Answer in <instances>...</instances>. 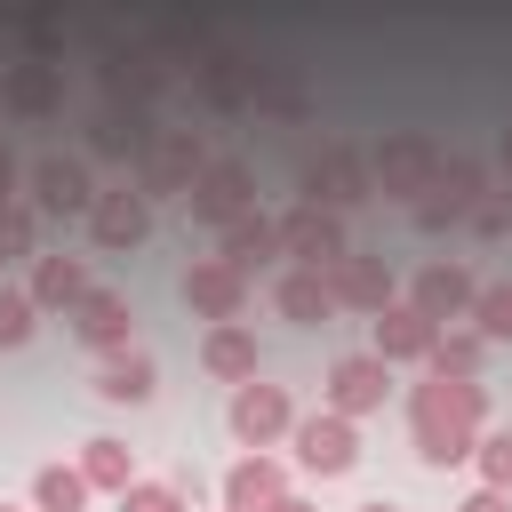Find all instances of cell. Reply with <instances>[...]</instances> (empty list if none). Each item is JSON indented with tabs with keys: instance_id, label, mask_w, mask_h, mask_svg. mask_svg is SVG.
I'll list each match as a JSON object with an SVG mask.
<instances>
[{
	"instance_id": "28",
	"label": "cell",
	"mask_w": 512,
	"mask_h": 512,
	"mask_svg": "<svg viewBox=\"0 0 512 512\" xmlns=\"http://www.w3.org/2000/svg\"><path fill=\"white\" fill-rule=\"evenodd\" d=\"M160 392V368L144 360V352H120V360H104V376H96V400H112V408H144Z\"/></svg>"
},
{
	"instance_id": "25",
	"label": "cell",
	"mask_w": 512,
	"mask_h": 512,
	"mask_svg": "<svg viewBox=\"0 0 512 512\" xmlns=\"http://www.w3.org/2000/svg\"><path fill=\"white\" fill-rule=\"evenodd\" d=\"M216 256H224V264H232V272L248 280L256 264H272V256H280V224H272L264 208H248L240 224H224V248H216Z\"/></svg>"
},
{
	"instance_id": "30",
	"label": "cell",
	"mask_w": 512,
	"mask_h": 512,
	"mask_svg": "<svg viewBox=\"0 0 512 512\" xmlns=\"http://www.w3.org/2000/svg\"><path fill=\"white\" fill-rule=\"evenodd\" d=\"M32 512H88L80 464H40V472H32Z\"/></svg>"
},
{
	"instance_id": "2",
	"label": "cell",
	"mask_w": 512,
	"mask_h": 512,
	"mask_svg": "<svg viewBox=\"0 0 512 512\" xmlns=\"http://www.w3.org/2000/svg\"><path fill=\"white\" fill-rule=\"evenodd\" d=\"M200 168H208V144H200V128H160L152 144H144V160L128 168V192L152 208V200H184L192 184H200Z\"/></svg>"
},
{
	"instance_id": "26",
	"label": "cell",
	"mask_w": 512,
	"mask_h": 512,
	"mask_svg": "<svg viewBox=\"0 0 512 512\" xmlns=\"http://www.w3.org/2000/svg\"><path fill=\"white\" fill-rule=\"evenodd\" d=\"M200 368H208L216 384H232V392H240V384H256V336H248L240 320H232V328H208Z\"/></svg>"
},
{
	"instance_id": "7",
	"label": "cell",
	"mask_w": 512,
	"mask_h": 512,
	"mask_svg": "<svg viewBox=\"0 0 512 512\" xmlns=\"http://www.w3.org/2000/svg\"><path fill=\"white\" fill-rule=\"evenodd\" d=\"M280 224V256H296V272H336L344 256H352V240H344V216H328V208H288V216H272Z\"/></svg>"
},
{
	"instance_id": "16",
	"label": "cell",
	"mask_w": 512,
	"mask_h": 512,
	"mask_svg": "<svg viewBox=\"0 0 512 512\" xmlns=\"http://www.w3.org/2000/svg\"><path fill=\"white\" fill-rule=\"evenodd\" d=\"M384 392H392V368L376 360V352H344L336 368H328V416H368V408H384Z\"/></svg>"
},
{
	"instance_id": "6",
	"label": "cell",
	"mask_w": 512,
	"mask_h": 512,
	"mask_svg": "<svg viewBox=\"0 0 512 512\" xmlns=\"http://www.w3.org/2000/svg\"><path fill=\"white\" fill-rule=\"evenodd\" d=\"M168 80H176V64H168L152 40H104V88H112V104L152 112V104L168 96Z\"/></svg>"
},
{
	"instance_id": "36",
	"label": "cell",
	"mask_w": 512,
	"mask_h": 512,
	"mask_svg": "<svg viewBox=\"0 0 512 512\" xmlns=\"http://www.w3.org/2000/svg\"><path fill=\"white\" fill-rule=\"evenodd\" d=\"M120 512H192V496H184L176 480H136V488L120 496Z\"/></svg>"
},
{
	"instance_id": "23",
	"label": "cell",
	"mask_w": 512,
	"mask_h": 512,
	"mask_svg": "<svg viewBox=\"0 0 512 512\" xmlns=\"http://www.w3.org/2000/svg\"><path fill=\"white\" fill-rule=\"evenodd\" d=\"M88 288H96V280H88V264H80V256H32V288H24V296H32V312H72Z\"/></svg>"
},
{
	"instance_id": "41",
	"label": "cell",
	"mask_w": 512,
	"mask_h": 512,
	"mask_svg": "<svg viewBox=\"0 0 512 512\" xmlns=\"http://www.w3.org/2000/svg\"><path fill=\"white\" fill-rule=\"evenodd\" d=\"M496 168H504V184H512V120H504V136H496Z\"/></svg>"
},
{
	"instance_id": "39",
	"label": "cell",
	"mask_w": 512,
	"mask_h": 512,
	"mask_svg": "<svg viewBox=\"0 0 512 512\" xmlns=\"http://www.w3.org/2000/svg\"><path fill=\"white\" fill-rule=\"evenodd\" d=\"M456 512H512V496H496V488H472Z\"/></svg>"
},
{
	"instance_id": "31",
	"label": "cell",
	"mask_w": 512,
	"mask_h": 512,
	"mask_svg": "<svg viewBox=\"0 0 512 512\" xmlns=\"http://www.w3.org/2000/svg\"><path fill=\"white\" fill-rule=\"evenodd\" d=\"M472 336L480 344H512V280H488L472 296Z\"/></svg>"
},
{
	"instance_id": "42",
	"label": "cell",
	"mask_w": 512,
	"mask_h": 512,
	"mask_svg": "<svg viewBox=\"0 0 512 512\" xmlns=\"http://www.w3.org/2000/svg\"><path fill=\"white\" fill-rule=\"evenodd\" d=\"M264 512H320V504H304V496H280V504H264Z\"/></svg>"
},
{
	"instance_id": "17",
	"label": "cell",
	"mask_w": 512,
	"mask_h": 512,
	"mask_svg": "<svg viewBox=\"0 0 512 512\" xmlns=\"http://www.w3.org/2000/svg\"><path fill=\"white\" fill-rule=\"evenodd\" d=\"M472 296H480V280H472L464 264H424V272H416V288H408V304H416L432 328L472 320Z\"/></svg>"
},
{
	"instance_id": "40",
	"label": "cell",
	"mask_w": 512,
	"mask_h": 512,
	"mask_svg": "<svg viewBox=\"0 0 512 512\" xmlns=\"http://www.w3.org/2000/svg\"><path fill=\"white\" fill-rule=\"evenodd\" d=\"M8 200H16V152L0 144V208H8Z\"/></svg>"
},
{
	"instance_id": "18",
	"label": "cell",
	"mask_w": 512,
	"mask_h": 512,
	"mask_svg": "<svg viewBox=\"0 0 512 512\" xmlns=\"http://www.w3.org/2000/svg\"><path fill=\"white\" fill-rule=\"evenodd\" d=\"M152 136H160V128H152V112H136V104H104V112L88 120V152H96V160H128V168H136Z\"/></svg>"
},
{
	"instance_id": "22",
	"label": "cell",
	"mask_w": 512,
	"mask_h": 512,
	"mask_svg": "<svg viewBox=\"0 0 512 512\" xmlns=\"http://www.w3.org/2000/svg\"><path fill=\"white\" fill-rule=\"evenodd\" d=\"M216 496H224V512H264V504L288 496V472H280V456H240Z\"/></svg>"
},
{
	"instance_id": "35",
	"label": "cell",
	"mask_w": 512,
	"mask_h": 512,
	"mask_svg": "<svg viewBox=\"0 0 512 512\" xmlns=\"http://www.w3.org/2000/svg\"><path fill=\"white\" fill-rule=\"evenodd\" d=\"M16 40H24L32 64H56V56H64V24H56V16H16Z\"/></svg>"
},
{
	"instance_id": "29",
	"label": "cell",
	"mask_w": 512,
	"mask_h": 512,
	"mask_svg": "<svg viewBox=\"0 0 512 512\" xmlns=\"http://www.w3.org/2000/svg\"><path fill=\"white\" fill-rule=\"evenodd\" d=\"M80 480H88V496L104 488V496H128L136 488V456L120 448V440H80Z\"/></svg>"
},
{
	"instance_id": "32",
	"label": "cell",
	"mask_w": 512,
	"mask_h": 512,
	"mask_svg": "<svg viewBox=\"0 0 512 512\" xmlns=\"http://www.w3.org/2000/svg\"><path fill=\"white\" fill-rule=\"evenodd\" d=\"M24 256H40V216L24 200H8L0 208V264H24Z\"/></svg>"
},
{
	"instance_id": "5",
	"label": "cell",
	"mask_w": 512,
	"mask_h": 512,
	"mask_svg": "<svg viewBox=\"0 0 512 512\" xmlns=\"http://www.w3.org/2000/svg\"><path fill=\"white\" fill-rule=\"evenodd\" d=\"M360 200H376V184H368V152L360 144H320L312 160H304V208H328V216H344V208H360Z\"/></svg>"
},
{
	"instance_id": "21",
	"label": "cell",
	"mask_w": 512,
	"mask_h": 512,
	"mask_svg": "<svg viewBox=\"0 0 512 512\" xmlns=\"http://www.w3.org/2000/svg\"><path fill=\"white\" fill-rule=\"evenodd\" d=\"M432 344H440V328H432L416 304H392V312H376V360H384V368L432 360Z\"/></svg>"
},
{
	"instance_id": "38",
	"label": "cell",
	"mask_w": 512,
	"mask_h": 512,
	"mask_svg": "<svg viewBox=\"0 0 512 512\" xmlns=\"http://www.w3.org/2000/svg\"><path fill=\"white\" fill-rule=\"evenodd\" d=\"M32 336V296L24 288H0V352H16Z\"/></svg>"
},
{
	"instance_id": "3",
	"label": "cell",
	"mask_w": 512,
	"mask_h": 512,
	"mask_svg": "<svg viewBox=\"0 0 512 512\" xmlns=\"http://www.w3.org/2000/svg\"><path fill=\"white\" fill-rule=\"evenodd\" d=\"M432 176H440V144L424 136V128H392V136H376L368 144V184L384 192V200H424L432 192Z\"/></svg>"
},
{
	"instance_id": "14",
	"label": "cell",
	"mask_w": 512,
	"mask_h": 512,
	"mask_svg": "<svg viewBox=\"0 0 512 512\" xmlns=\"http://www.w3.org/2000/svg\"><path fill=\"white\" fill-rule=\"evenodd\" d=\"M0 104L16 120H56L64 112V64H32V56L0 64Z\"/></svg>"
},
{
	"instance_id": "10",
	"label": "cell",
	"mask_w": 512,
	"mask_h": 512,
	"mask_svg": "<svg viewBox=\"0 0 512 512\" xmlns=\"http://www.w3.org/2000/svg\"><path fill=\"white\" fill-rule=\"evenodd\" d=\"M184 208H192V224H240L248 208H256V176H248V160H208L200 168V184L184 192Z\"/></svg>"
},
{
	"instance_id": "13",
	"label": "cell",
	"mask_w": 512,
	"mask_h": 512,
	"mask_svg": "<svg viewBox=\"0 0 512 512\" xmlns=\"http://www.w3.org/2000/svg\"><path fill=\"white\" fill-rule=\"evenodd\" d=\"M184 304H192L208 328H232V320L248 312V280H240L224 256H192V272H184Z\"/></svg>"
},
{
	"instance_id": "9",
	"label": "cell",
	"mask_w": 512,
	"mask_h": 512,
	"mask_svg": "<svg viewBox=\"0 0 512 512\" xmlns=\"http://www.w3.org/2000/svg\"><path fill=\"white\" fill-rule=\"evenodd\" d=\"M256 72H264V56H248V48L216 40V48L192 64V96H200L208 112H248V96H256Z\"/></svg>"
},
{
	"instance_id": "8",
	"label": "cell",
	"mask_w": 512,
	"mask_h": 512,
	"mask_svg": "<svg viewBox=\"0 0 512 512\" xmlns=\"http://www.w3.org/2000/svg\"><path fill=\"white\" fill-rule=\"evenodd\" d=\"M224 424H232V440H240L248 456H264L272 440L296 432V400H288V384H240L232 408H224Z\"/></svg>"
},
{
	"instance_id": "34",
	"label": "cell",
	"mask_w": 512,
	"mask_h": 512,
	"mask_svg": "<svg viewBox=\"0 0 512 512\" xmlns=\"http://www.w3.org/2000/svg\"><path fill=\"white\" fill-rule=\"evenodd\" d=\"M480 352H488V344H480L472 328H456V336L440 328V344H432V360H424V368H432V376H472V368H480Z\"/></svg>"
},
{
	"instance_id": "27",
	"label": "cell",
	"mask_w": 512,
	"mask_h": 512,
	"mask_svg": "<svg viewBox=\"0 0 512 512\" xmlns=\"http://www.w3.org/2000/svg\"><path fill=\"white\" fill-rule=\"evenodd\" d=\"M272 304H280V320H296V328H320V320L336 312V288H328V272H280Z\"/></svg>"
},
{
	"instance_id": "43",
	"label": "cell",
	"mask_w": 512,
	"mask_h": 512,
	"mask_svg": "<svg viewBox=\"0 0 512 512\" xmlns=\"http://www.w3.org/2000/svg\"><path fill=\"white\" fill-rule=\"evenodd\" d=\"M360 512H400V504H384V496H376V504H360Z\"/></svg>"
},
{
	"instance_id": "44",
	"label": "cell",
	"mask_w": 512,
	"mask_h": 512,
	"mask_svg": "<svg viewBox=\"0 0 512 512\" xmlns=\"http://www.w3.org/2000/svg\"><path fill=\"white\" fill-rule=\"evenodd\" d=\"M0 512H24V504H0Z\"/></svg>"
},
{
	"instance_id": "4",
	"label": "cell",
	"mask_w": 512,
	"mask_h": 512,
	"mask_svg": "<svg viewBox=\"0 0 512 512\" xmlns=\"http://www.w3.org/2000/svg\"><path fill=\"white\" fill-rule=\"evenodd\" d=\"M496 184H488V160L480 152H440V176H432V192L408 208L416 216V232H448V224H472V208L488 200Z\"/></svg>"
},
{
	"instance_id": "12",
	"label": "cell",
	"mask_w": 512,
	"mask_h": 512,
	"mask_svg": "<svg viewBox=\"0 0 512 512\" xmlns=\"http://www.w3.org/2000/svg\"><path fill=\"white\" fill-rule=\"evenodd\" d=\"M88 208H96L88 160H64V152L32 160V216H88Z\"/></svg>"
},
{
	"instance_id": "24",
	"label": "cell",
	"mask_w": 512,
	"mask_h": 512,
	"mask_svg": "<svg viewBox=\"0 0 512 512\" xmlns=\"http://www.w3.org/2000/svg\"><path fill=\"white\" fill-rule=\"evenodd\" d=\"M312 104H320V96H312V88H304L288 64H264V72H256L248 112H264V120H288V128H296V120H312Z\"/></svg>"
},
{
	"instance_id": "15",
	"label": "cell",
	"mask_w": 512,
	"mask_h": 512,
	"mask_svg": "<svg viewBox=\"0 0 512 512\" xmlns=\"http://www.w3.org/2000/svg\"><path fill=\"white\" fill-rule=\"evenodd\" d=\"M328 288H336V312H368V320L400 304V280H392V264H384V256H360V248H352V256L328 272Z\"/></svg>"
},
{
	"instance_id": "11",
	"label": "cell",
	"mask_w": 512,
	"mask_h": 512,
	"mask_svg": "<svg viewBox=\"0 0 512 512\" xmlns=\"http://www.w3.org/2000/svg\"><path fill=\"white\" fill-rule=\"evenodd\" d=\"M288 440H296V464L320 472V480H344V472L360 464V432H352L344 416H328V408H320V416H296Z\"/></svg>"
},
{
	"instance_id": "33",
	"label": "cell",
	"mask_w": 512,
	"mask_h": 512,
	"mask_svg": "<svg viewBox=\"0 0 512 512\" xmlns=\"http://www.w3.org/2000/svg\"><path fill=\"white\" fill-rule=\"evenodd\" d=\"M472 464H480V488H496V496H512V424H496V432H480V448H472Z\"/></svg>"
},
{
	"instance_id": "19",
	"label": "cell",
	"mask_w": 512,
	"mask_h": 512,
	"mask_svg": "<svg viewBox=\"0 0 512 512\" xmlns=\"http://www.w3.org/2000/svg\"><path fill=\"white\" fill-rule=\"evenodd\" d=\"M144 232H152V208H144L128 184H120V192H96V208H88V240H96V248H112V256H120V248H144Z\"/></svg>"
},
{
	"instance_id": "37",
	"label": "cell",
	"mask_w": 512,
	"mask_h": 512,
	"mask_svg": "<svg viewBox=\"0 0 512 512\" xmlns=\"http://www.w3.org/2000/svg\"><path fill=\"white\" fill-rule=\"evenodd\" d=\"M472 232H480V240H512V184H496V192L472 208Z\"/></svg>"
},
{
	"instance_id": "20",
	"label": "cell",
	"mask_w": 512,
	"mask_h": 512,
	"mask_svg": "<svg viewBox=\"0 0 512 512\" xmlns=\"http://www.w3.org/2000/svg\"><path fill=\"white\" fill-rule=\"evenodd\" d=\"M72 328H80V344H96V352H128V328H136V312H128V296L120 288H88L80 304H72Z\"/></svg>"
},
{
	"instance_id": "1",
	"label": "cell",
	"mask_w": 512,
	"mask_h": 512,
	"mask_svg": "<svg viewBox=\"0 0 512 512\" xmlns=\"http://www.w3.org/2000/svg\"><path fill=\"white\" fill-rule=\"evenodd\" d=\"M408 432H416V456L432 472L464 464L480 448V432H488V384H472V376H424L408 392Z\"/></svg>"
}]
</instances>
